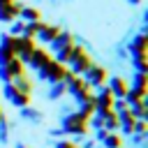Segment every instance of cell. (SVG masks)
I'll return each instance as SVG.
<instances>
[{
  "label": "cell",
  "instance_id": "cell-1",
  "mask_svg": "<svg viewBox=\"0 0 148 148\" xmlns=\"http://www.w3.org/2000/svg\"><path fill=\"white\" fill-rule=\"evenodd\" d=\"M60 132H62V134H69V136H74L72 141H74V143H79L81 139L90 136L88 118H83V116H81L76 109H74V111H69V113H65V116L60 118Z\"/></svg>",
  "mask_w": 148,
  "mask_h": 148
},
{
  "label": "cell",
  "instance_id": "cell-2",
  "mask_svg": "<svg viewBox=\"0 0 148 148\" xmlns=\"http://www.w3.org/2000/svg\"><path fill=\"white\" fill-rule=\"evenodd\" d=\"M65 90H67V95L74 99V104H81V102H86V99H90L92 95H95V90L83 81V76H76V74H72V72H67V76H65Z\"/></svg>",
  "mask_w": 148,
  "mask_h": 148
},
{
  "label": "cell",
  "instance_id": "cell-3",
  "mask_svg": "<svg viewBox=\"0 0 148 148\" xmlns=\"http://www.w3.org/2000/svg\"><path fill=\"white\" fill-rule=\"evenodd\" d=\"M92 65V56L88 53V49L83 44H74L72 51H69V58H67V69L76 76H81L88 67Z\"/></svg>",
  "mask_w": 148,
  "mask_h": 148
},
{
  "label": "cell",
  "instance_id": "cell-4",
  "mask_svg": "<svg viewBox=\"0 0 148 148\" xmlns=\"http://www.w3.org/2000/svg\"><path fill=\"white\" fill-rule=\"evenodd\" d=\"M74 44H76V42H74V35H72L69 30H60V35L49 44V46H51V56H53V60L67 65V58H69V51H72Z\"/></svg>",
  "mask_w": 148,
  "mask_h": 148
},
{
  "label": "cell",
  "instance_id": "cell-5",
  "mask_svg": "<svg viewBox=\"0 0 148 148\" xmlns=\"http://www.w3.org/2000/svg\"><path fill=\"white\" fill-rule=\"evenodd\" d=\"M67 65H62V62H58V60H49L42 69H37V79L39 81H46L49 86L51 83H62L65 81V76H67Z\"/></svg>",
  "mask_w": 148,
  "mask_h": 148
},
{
  "label": "cell",
  "instance_id": "cell-6",
  "mask_svg": "<svg viewBox=\"0 0 148 148\" xmlns=\"http://www.w3.org/2000/svg\"><path fill=\"white\" fill-rule=\"evenodd\" d=\"M83 81L92 88V90H97V88H102V86H106V79H109V69L106 67H102V65H97V62H92L83 74Z\"/></svg>",
  "mask_w": 148,
  "mask_h": 148
},
{
  "label": "cell",
  "instance_id": "cell-7",
  "mask_svg": "<svg viewBox=\"0 0 148 148\" xmlns=\"http://www.w3.org/2000/svg\"><path fill=\"white\" fill-rule=\"evenodd\" d=\"M37 46V39H32V37H14V42H12V51H14V56L23 62V65H28V58H30V53H32V49Z\"/></svg>",
  "mask_w": 148,
  "mask_h": 148
},
{
  "label": "cell",
  "instance_id": "cell-8",
  "mask_svg": "<svg viewBox=\"0 0 148 148\" xmlns=\"http://www.w3.org/2000/svg\"><path fill=\"white\" fill-rule=\"evenodd\" d=\"M0 97H5L12 106H16V109H23V106H30V99H32V95H25V92H18L12 83H2V92H0Z\"/></svg>",
  "mask_w": 148,
  "mask_h": 148
},
{
  "label": "cell",
  "instance_id": "cell-9",
  "mask_svg": "<svg viewBox=\"0 0 148 148\" xmlns=\"http://www.w3.org/2000/svg\"><path fill=\"white\" fill-rule=\"evenodd\" d=\"M106 88L111 90V95H113L116 99H125V95H127V90H130V83H127L125 76L113 74L111 79H106Z\"/></svg>",
  "mask_w": 148,
  "mask_h": 148
},
{
  "label": "cell",
  "instance_id": "cell-10",
  "mask_svg": "<svg viewBox=\"0 0 148 148\" xmlns=\"http://www.w3.org/2000/svg\"><path fill=\"white\" fill-rule=\"evenodd\" d=\"M125 51H127L130 56H148V37H146V32L134 35V37L127 42Z\"/></svg>",
  "mask_w": 148,
  "mask_h": 148
},
{
  "label": "cell",
  "instance_id": "cell-11",
  "mask_svg": "<svg viewBox=\"0 0 148 148\" xmlns=\"http://www.w3.org/2000/svg\"><path fill=\"white\" fill-rule=\"evenodd\" d=\"M18 74H23V62L18 60V58H12L7 65H0V81L2 83H9L14 76H18Z\"/></svg>",
  "mask_w": 148,
  "mask_h": 148
},
{
  "label": "cell",
  "instance_id": "cell-12",
  "mask_svg": "<svg viewBox=\"0 0 148 148\" xmlns=\"http://www.w3.org/2000/svg\"><path fill=\"white\" fill-rule=\"evenodd\" d=\"M51 58H53V56H51V51H49V49H44V46H35V49H32V53H30V58H28V65L37 72V69H42Z\"/></svg>",
  "mask_w": 148,
  "mask_h": 148
},
{
  "label": "cell",
  "instance_id": "cell-13",
  "mask_svg": "<svg viewBox=\"0 0 148 148\" xmlns=\"http://www.w3.org/2000/svg\"><path fill=\"white\" fill-rule=\"evenodd\" d=\"M60 25L58 23H42V28H39V32H37V37L35 39H39L42 44H51L58 35H60Z\"/></svg>",
  "mask_w": 148,
  "mask_h": 148
},
{
  "label": "cell",
  "instance_id": "cell-14",
  "mask_svg": "<svg viewBox=\"0 0 148 148\" xmlns=\"http://www.w3.org/2000/svg\"><path fill=\"white\" fill-rule=\"evenodd\" d=\"M21 9H23V2H21V0H14V2L7 5V7H0V23H12V21H16Z\"/></svg>",
  "mask_w": 148,
  "mask_h": 148
},
{
  "label": "cell",
  "instance_id": "cell-15",
  "mask_svg": "<svg viewBox=\"0 0 148 148\" xmlns=\"http://www.w3.org/2000/svg\"><path fill=\"white\" fill-rule=\"evenodd\" d=\"M118 123H120V127H118L120 136H130V134L134 132V123H136V118H134V116H132V111L127 109V111L118 113Z\"/></svg>",
  "mask_w": 148,
  "mask_h": 148
},
{
  "label": "cell",
  "instance_id": "cell-16",
  "mask_svg": "<svg viewBox=\"0 0 148 148\" xmlns=\"http://www.w3.org/2000/svg\"><path fill=\"white\" fill-rule=\"evenodd\" d=\"M18 92H25V95H32V90H35V81L23 72V74H18V76H14L12 81H9Z\"/></svg>",
  "mask_w": 148,
  "mask_h": 148
},
{
  "label": "cell",
  "instance_id": "cell-17",
  "mask_svg": "<svg viewBox=\"0 0 148 148\" xmlns=\"http://www.w3.org/2000/svg\"><path fill=\"white\" fill-rule=\"evenodd\" d=\"M132 90L141 92V95H148V74H141V72H134L132 79L127 81Z\"/></svg>",
  "mask_w": 148,
  "mask_h": 148
},
{
  "label": "cell",
  "instance_id": "cell-18",
  "mask_svg": "<svg viewBox=\"0 0 148 148\" xmlns=\"http://www.w3.org/2000/svg\"><path fill=\"white\" fill-rule=\"evenodd\" d=\"M99 146L102 148H125V136H120V132H106V136Z\"/></svg>",
  "mask_w": 148,
  "mask_h": 148
},
{
  "label": "cell",
  "instance_id": "cell-19",
  "mask_svg": "<svg viewBox=\"0 0 148 148\" xmlns=\"http://www.w3.org/2000/svg\"><path fill=\"white\" fill-rule=\"evenodd\" d=\"M18 18L23 23H32V21H42V12L37 7H30V5H23V9L18 12Z\"/></svg>",
  "mask_w": 148,
  "mask_h": 148
},
{
  "label": "cell",
  "instance_id": "cell-20",
  "mask_svg": "<svg viewBox=\"0 0 148 148\" xmlns=\"http://www.w3.org/2000/svg\"><path fill=\"white\" fill-rule=\"evenodd\" d=\"M18 118H21V120H25V123L39 125V123H42V111L30 109V106H23V109H18Z\"/></svg>",
  "mask_w": 148,
  "mask_h": 148
},
{
  "label": "cell",
  "instance_id": "cell-21",
  "mask_svg": "<svg viewBox=\"0 0 148 148\" xmlns=\"http://www.w3.org/2000/svg\"><path fill=\"white\" fill-rule=\"evenodd\" d=\"M65 95H67L65 83H51V86H49V92H46V99L58 102V99H60V97H65Z\"/></svg>",
  "mask_w": 148,
  "mask_h": 148
},
{
  "label": "cell",
  "instance_id": "cell-22",
  "mask_svg": "<svg viewBox=\"0 0 148 148\" xmlns=\"http://www.w3.org/2000/svg\"><path fill=\"white\" fill-rule=\"evenodd\" d=\"M130 62H132L134 72L148 74V56H130Z\"/></svg>",
  "mask_w": 148,
  "mask_h": 148
},
{
  "label": "cell",
  "instance_id": "cell-23",
  "mask_svg": "<svg viewBox=\"0 0 148 148\" xmlns=\"http://www.w3.org/2000/svg\"><path fill=\"white\" fill-rule=\"evenodd\" d=\"M130 111H132V116L136 120H148V99L141 102V104H136V106H130Z\"/></svg>",
  "mask_w": 148,
  "mask_h": 148
},
{
  "label": "cell",
  "instance_id": "cell-24",
  "mask_svg": "<svg viewBox=\"0 0 148 148\" xmlns=\"http://www.w3.org/2000/svg\"><path fill=\"white\" fill-rule=\"evenodd\" d=\"M146 97L148 95H141V92H136V90H127V95H125V102H127V106H136V104H141V102H146Z\"/></svg>",
  "mask_w": 148,
  "mask_h": 148
},
{
  "label": "cell",
  "instance_id": "cell-25",
  "mask_svg": "<svg viewBox=\"0 0 148 148\" xmlns=\"http://www.w3.org/2000/svg\"><path fill=\"white\" fill-rule=\"evenodd\" d=\"M42 23L44 21H32V23H25L23 25V37H37V32H39V28H42Z\"/></svg>",
  "mask_w": 148,
  "mask_h": 148
},
{
  "label": "cell",
  "instance_id": "cell-26",
  "mask_svg": "<svg viewBox=\"0 0 148 148\" xmlns=\"http://www.w3.org/2000/svg\"><path fill=\"white\" fill-rule=\"evenodd\" d=\"M118 127H120V123H118V113L113 111V113H109V116L104 118V130H106V132H118Z\"/></svg>",
  "mask_w": 148,
  "mask_h": 148
},
{
  "label": "cell",
  "instance_id": "cell-27",
  "mask_svg": "<svg viewBox=\"0 0 148 148\" xmlns=\"http://www.w3.org/2000/svg\"><path fill=\"white\" fill-rule=\"evenodd\" d=\"M23 25H25V23H23L21 18H16V21H12V25H9L7 32H9L12 37H21V35H23Z\"/></svg>",
  "mask_w": 148,
  "mask_h": 148
},
{
  "label": "cell",
  "instance_id": "cell-28",
  "mask_svg": "<svg viewBox=\"0 0 148 148\" xmlns=\"http://www.w3.org/2000/svg\"><path fill=\"white\" fill-rule=\"evenodd\" d=\"M7 141H9V120L2 118V120H0V143L5 146Z\"/></svg>",
  "mask_w": 148,
  "mask_h": 148
},
{
  "label": "cell",
  "instance_id": "cell-29",
  "mask_svg": "<svg viewBox=\"0 0 148 148\" xmlns=\"http://www.w3.org/2000/svg\"><path fill=\"white\" fill-rule=\"evenodd\" d=\"M12 58H16V56H14V51H12L9 46H0V65H7Z\"/></svg>",
  "mask_w": 148,
  "mask_h": 148
},
{
  "label": "cell",
  "instance_id": "cell-30",
  "mask_svg": "<svg viewBox=\"0 0 148 148\" xmlns=\"http://www.w3.org/2000/svg\"><path fill=\"white\" fill-rule=\"evenodd\" d=\"M132 134L148 136V120H136V123H134V132H132Z\"/></svg>",
  "mask_w": 148,
  "mask_h": 148
},
{
  "label": "cell",
  "instance_id": "cell-31",
  "mask_svg": "<svg viewBox=\"0 0 148 148\" xmlns=\"http://www.w3.org/2000/svg\"><path fill=\"white\" fill-rule=\"evenodd\" d=\"M146 139H148V136H141V134H130V146H132V148H143V146H146Z\"/></svg>",
  "mask_w": 148,
  "mask_h": 148
},
{
  "label": "cell",
  "instance_id": "cell-32",
  "mask_svg": "<svg viewBox=\"0 0 148 148\" xmlns=\"http://www.w3.org/2000/svg\"><path fill=\"white\" fill-rule=\"evenodd\" d=\"M130 106H127V102L125 99H113V111L116 113H123V111H127Z\"/></svg>",
  "mask_w": 148,
  "mask_h": 148
},
{
  "label": "cell",
  "instance_id": "cell-33",
  "mask_svg": "<svg viewBox=\"0 0 148 148\" xmlns=\"http://www.w3.org/2000/svg\"><path fill=\"white\" fill-rule=\"evenodd\" d=\"M56 148H76V143L72 139H58L56 141Z\"/></svg>",
  "mask_w": 148,
  "mask_h": 148
},
{
  "label": "cell",
  "instance_id": "cell-34",
  "mask_svg": "<svg viewBox=\"0 0 148 148\" xmlns=\"http://www.w3.org/2000/svg\"><path fill=\"white\" fill-rule=\"evenodd\" d=\"M49 134H51V139H62V136H65V134L60 132V127H56V130H51Z\"/></svg>",
  "mask_w": 148,
  "mask_h": 148
},
{
  "label": "cell",
  "instance_id": "cell-35",
  "mask_svg": "<svg viewBox=\"0 0 148 148\" xmlns=\"http://www.w3.org/2000/svg\"><path fill=\"white\" fill-rule=\"evenodd\" d=\"M14 0H0V7H7V5H12Z\"/></svg>",
  "mask_w": 148,
  "mask_h": 148
},
{
  "label": "cell",
  "instance_id": "cell-36",
  "mask_svg": "<svg viewBox=\"0 0 148 148\" xmlns=\"http://www.w3.org/2000/svg\"><path fill=\"white\" fill-rule=\"evenodd\" d=\"M127 2H130V5H132V7H136V5H141V2H143V0H127Z\"/></svg>",
  "mask_w": 148,
  "mask_h": 148
},
{
  "label": "cell",
  "instance_id": "cell-37",
  "mask_svg": "<svg viewBox=\"0 0 148 148\" xmlns=\"http://www.w3.org/2000/svg\"><path fill=\"white\" fill-rule=\"evenodd\" d=\"M2 118H7V116H5V111H2V106H0V120H2Z\"/></svg>",
  "mask_w": 148,
  "mask_h": 148
},
{
  "label": "cell",
  "instance_id": "cell-38",
  "mask_svg": "<svg viewBox=\"0 0 148 148\" xmlns=\"http://www.w3.org/2000/svg\"><path fill=\"white\" fill-rule=\"evenodd\" d=\"M16 148H28V146H23V143H16Z\"/></svg>",
  "mask_w": 148,
  "mask_h": 148
}]
</instances>
